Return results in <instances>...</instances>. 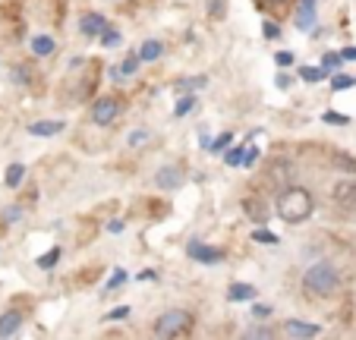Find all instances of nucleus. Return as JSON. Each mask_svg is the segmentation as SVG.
<instances>
[{"mask_svg": "<svg viewBox=\"0 0 356 340\" xmlns=\"http://www.w3.org/2000/svg\"><path fill=\"white\" fill-rule=\"evenodd\" d=\"M22 214H26V208L22 205H7L3 211H0V220H3V224H19Z\"/></svg>", "mask_w": 356, "mask_h": 340, "instance_id": "5701e85b", "label": "nucleus"}, {"mask_svg": "<svg viewBox=\"0 0 356 340\" xmlns=\"http://www.w3.org/2000/svg\"><path fill=\"white\" fill-rule=\"evenodd\" d=\"M331 199H334V205L341 208V211H356V180L353 177H343V180H337L334 186H331Z\"/></svg>", "mask_w": 356, "mask_h": 340, "instance_id": "39448f33", "label": "nucleus"}, {"mask_svg": "<svg viewBox=\"0 0 356 340\" xmlns=\"http://www.w3.org/2000/svg\"><path fill=\"white\" fill-rule=\"evenodd\" d=\"M262 32H265V38H281V26H275V22H265Z\"/></svg>", "mask_w": 356, "mask_h": 340, "instance_id": "ea45409f", "label": "nucleus"}, {"mask_svg": "<svg viewBox=\"0 0 356 340\" xmlns=\"http://www.w3.org/2000/svg\"><path fill=\"white\" fill-rule=\"evenodd\" d=\"M193 107H195V95H193V92H189V95H180V101L174 104V117L180 120V117H186Z\"/></svg>", "mask_w": 356, "mask_h": 340, "instance_id": "4be33fe9", "label": "nucleus"}, {"mask_svg": "<svg viewBox=\"0 0 356 340\" xmlns=\"http://www.w3.org/2000/svg\"><path fill=\"white\" fill-rule=\"evenodd\" d=\"M139 280H158V271L155 268H145V271H139Z\"/></svg>", "mask_w": 356, "mask_h": 340, "instance_id": "37998d69", "label": "nucleus"}, {"mask_svg": "<svg viewBox=\"0 0 356 340\" xmlns=\"http://www.w3.org/2000/svg\"><path fill=\"white\" fill-rule=\"evenodd\" d=\"M341 57H343V60H356V47H343Z\"/></svg>", "mask_w": 356, "mask_h": 340, "instance_id": "c03bdc74", "label": "nucleus"}, {"mask_svg": "<svg viewBox=\"0 0 356 340\" xmlns=\"http://www.w3.org/2000/svg\"><path fill=\"white\" fill-rule=\"evenodd\" d=\"M337 287H341V274L328 261H318V265H309L302 271V290L309 296H331L337 293Z\"/></svg>", "mask_w": 356, "mask_h": 340, "instance_id": "f03ea898", "label": "nucleus"}, {"mask_svg": "<svg viewBox=\"0 0 356 340\" xmlns=\"http://www.w3.org/2000/svg\"><path fill=\"white\" fill-rule=\"evenodd\" d=\"M243 154H246V145H234L227 154H224V161H227L230 167H240L243 164Z\"/></svg>", "mask_w": 356, "mask_h": 340, "instance_id": "72a5a7b5", "label": "nucleus"}, {"mask_svg": "<svg viewBox=\"0 0 356 340\" xmlns=\"http://www.w3.org/2000/svg\"><path fill=\"white\" fill-rule=\"evenodd\" d=\"M259 3H262V7H284L287 0H259Z\"/></svg>", "mask_w": 356, "mask_h": 340, "instance_id": "a18cd8bd", "label": "nucleus"}, {"mask_svg": "<svg viewBox=\"0 0 356 340\" xmlns=\"http://www.w3.org/2000/svg\"><path fill=\"white\" fill-rule=\"evenodd\" d=\"M322 67H325V70H328V73H331V76H334V73H337V70H341V67H343V57H341V54H334V51H328V54H325V57H322Z\"/></svg>", "mask_w": 356, "mask_h": 340, "instance_id": "a878e982", "label": "nucleus"}, {"mask_svg": "<svg viewBox=\"0 0 356 340\" xmlns=\"http://www.w3.org/2000/svg\"><path fill=\"white\" fill-rule=\"evenodd\" d=\"M334 161L343 167V170H353V174H356V161L353 158H347V154H334Z\"/></svg>", "mask_w": 356, "mask_h": 340, "instance_id": "58836bf2", "label": "nucleus"}, {"mask_svg": "<svg viewBox=\"0 0 356 340\" xmlns=\"http://www.w3.org/2000/svg\"><path fill=\"white\" fill-rule=\"evenodd\" d=\"M259 154H262V152H259V145H249L246 154H243V167H249V170H252V164L259 161Z\"/></svg>", "mask_w": 356, "mask_h": 340, "instance_id": "c9c22d12", "label": "nucleus"}, {"mask_svg": "<svg viewBox=\"0 0 356 340\" xmlns=\"http://www.w3.org/2000/svg\"><path fill=\"white\" fill-rule=\"evenodd\" d=\"M252 243H265V246H277V234H271V230H265V227H259V230H252Z\"/></svg>", "mask_w": 356, "mask_h": 340, "instance_id": "cd10ccee", "label": "nucleus"}, {"mask_svg": "<svg viewBox=\"0 0 356 340\" xmlns=\"http://www.w3.org/2000/svg\"><path fill=\"white\" fill-rule=\"evenodd\" d=\"M243 211H246V218L256 220V224H265V220H268V211H265V205L259 199H243Z\"/></svg>", "mask_w": 356, "mask_h": 340, "instance_id": "a211bd4d", "label": "nucleus"}, {"mask_svg": "<svg viewBox=\"0 0 356 340\" xmlns=\"http://www.w3.org/2000/svg\"><path fill=\"white\" fill-rule=\"evenodd\" d=\"M63 129H67V123L63 120H32L26 127V133L29 136H41V139H51V136L63 133Z\"/></svg>", "mask_w": 356, "mask_h": 340, "instance_id": "9d476101", "label": "nucleus"}, {"mask_svg": "<svg viewBox=\"0 0 356 340\" xmlns=\"http://www.w3.org/2000/svg\"><path fill=\"white\" fill-rule=\"evenodd\" d=\"M120 318H129V306H117L104 315V321H120Z\"/></svg>", "mask_w": 356, "mask_h": 340, "instance_id": "e433bc0d", "label": "nucleus"}, {"mask_svg": "<svg viewBox=\"0 0 356 340\" xmlns=\"http://www.w3.org/2000/svg\"><path fill=\"white\" fill-rule=\"evenodd\" d=\"M123 230H127V224H123V220L120 218H114V220H108V234H123Z\"/></svg>", "mask_w": 356, "mask_h": 340, "instance_id": "a19ab883", "label": "nucleus"}, {"mask_svg": "<svg viewBox=\"0 0 356 340\" xmlns=\"http://www.w3.org/2000/svg\"><path fill=\"white\" fill-rule=\"evenodd\" d=\"M22 180H26V164H19V161H16V164L7 167V174H3V183H7L10 189H19Z\"/></svg>", "mask_w": 356, "mask_h": 340, "instance_id": "6ab92c4d", "label": "nucleus"}, {"mask_svg": "<svg viewBox=\"0 0 356 340\" xmlns=\"http://www.w3.org/2000/svg\"><path fill=\"white\" fill-rule=\"evenodd\" d=\"M328 70H325V67H302L300 70V79L302 82H322V79H328Z\"/></svg>", "mask_w": 356, "mask_h": 340, "instance_id": "412c9836", "label": "nucleus"}, {"mask_svg": "<svg viewBox=\"0 0 356 340\" xmlns=\"http://www.w3.org/2000/svg\"><path fill=\"white\" fill-rule=\"evenodd\" d=\"M353 86H356V76H343V73L331 76V92H343V88H353Z\"/></svg>", "mask_w": 356, "mask_h": 340, "instance_id": "bb28decb", "label": "nucleus"}, {"mask_svg": "<svg viewBox=\"0 0 356 340\" xmlns=\"http://www.w3.org/2000/svg\"><path fill=\"white\" fill-rule=\"evenodd\" d=\"M293 22H296V29L300 32H316V26H318V13H316V0H300L296 3V16H293Z\"/></svg>", "mask_w": 356, "mask_h": 340, "instance_id": "6e6552de", "label": "nucleus"}, {"mask_svg": "<svg viewBox=\"0 0 356 340\" xmlns=\"http://www.w3.org/2000/svg\"><path fill=\"white\" fill-rule=\"evenodd\" d=\"M284 334H287V337H318V334H322V327L312 325V321L290 318V321H284Z\"/></svg>", "mask_w": 356, "mask_h": 340, "instance_id": "9b49d317", "label": "nucleus"}, {"mask_svg": "<svg viewBox=\"0 0 356 340\" xmlns=\"http://www.w3.org/2000/svg\"><path fill=\"white\" fill-rule=\"evenodd\" d=\"M277 86H281V88H287V86H290V76H284V73H277Z\"/></svg>", "mask_w": 356, "mask_h": 340, "instance_id": "49530a36", "label": "nucleus"}, {"mask_svg": "<svg viewBox=\"0 0 356 340\" xmlns=\"http://www.w3.org/2000/svg\"><path fill=\"white\" fill-rule=\"evenodd\" d=\"M322 120L328 123V127H347L350 117H347V113H341V111H325V113H322Z\"/></svg>", "mask_w": 356, "mask_h": 340, "instance_id": "c756f323", "label": "nucleus"}, {"mask_svg": "<svg viewBox=\"0 0 356 340\" xmlns=\"http://www.w3.org/2000/svg\"><path fill=\"white\" fill-rule=\"evenodd\" d=\"M29 47H32L35 57H51V54L57 51V38H54V35H35Z\"/></svg>", "mask_w": 356, "mask_h": 340, "instance_id": "2eb2a0df", "label": "nucleus"}, {"mask_svg": "<svg viewBox=\"0 0 356 340\" xmlns=\"http://www.w3.org/2000/svg\"><path fill=\"white\" fill-rule=\"evenodd\" d=\"M275 63H277V67H293V54H290V51H277V57H275Z\"/></svg>", "mask_w": 356, "mask_h": 340, "instance_id": "4c0bfd02", "label": "nucleus"}, {"mask_svg": "<svg viewBox=\"0 0 356 340\" xmlns=\"http://www.w3.org/2000/svg\"><path fill=\"white\" fill-rule=\"evenodd\" d=\"M193 312H186V309H168V312L161 315V318L155 321V337H186L189 331H193Z\"/></svg>", "mask_w": 356, "mask_h": 340, "instance_id": "7ed1b4c3", "label": "nucleus"}, {"mask_svg": "<svg viewBox=\"0 0 356 340\" xmlns=\"http://www.w3.org/2000/svg\"><path fill=\"white\" fill-rule=\"evenodd\" d=\"M256 287L252 284H230L227 287V300L230 302H256Z\"/></svg>", "mask_w": 356, "mask_h": 340, "instance_id": "4468645a", "label": "nucleus"}, {"mask_svg": "<svg viewBox=\"0 0 356 340\" xmlns=\"http://www.w3.org/2000/svg\"><path fill=\"white\" fill-rule=\"evenodd\" d=\"M104 29H108V19L101 13H82L79 16V32L86 35V38H98Z\"/></svg>", "mask_w": 356, "mask_h": 340, "instance_id": "1a4fd4ad", "label": "nucleus"}, {"mask_svg": "<svg viewBox=\"0 0 356 340\" xmlns=\"http://www.w3.org/2000/svg\"><path fill=\"white\" fill-rule=\"evenodd\" d=\"M205 76H183V79H177L174 82V92L177 95H189V92H195V88H205Z\"/></svg>", "mask_w": 356, "mask_h": 340, "instance_id": "f3484780", "label": "nucleus"}, {"mask_svg": "<svg viewBox=\"0 0 356 340\" xmlns=\"http://www.w3.org/2000/svg\"><path fill=\"white\" fill-rule=\"evenodd\" d=\"M60 255H63V249H60V246H51L44 255H38V261H35V265H38L41 271H51V268H54L57 261H60Z\"/></svg>", "mask_w": 356, "mask_h": 340, "instance_id": "aec40b11", "label": "nucleus"}, {"mask_svg": "<svg viewBox=\"0 0 356 340\" xmlns=\"http://www.w3.org/2000/svg\"><path fill=\"white\" fill-rule=\"evenodd\" d=\"M186 255L193 261H202V265H221L227 259V252L218 246H209V243H199V240H189L186 243Z\"/></svg>", "mask_w": 356, "mask_h": 340, "instance_id": "423d86ee", "label": "nucleus"}, {"mask_svg": "<svg viewBox=\"0 0 356 340\" xmlns=\"http://www.w3.org/2000/svg\"><path fill=\"white\" fill-rule=\"evenodd\" d=\"M139 54H127V60H123L120 63V70H123V76H127V79H129V76H136V73H139Z\"/></svg>", "mask_w": 356, "mask_h": 340, "instance_id": "2f4dec72", "label": "nucleus"}, {"mask_svg": "<svg viewBox=\"0 0 356 340\" xmlns=\"http://www.w3.org/2000/svg\"><path fill=\"white\" fill-rule=\"evenodd\" d=\"M148 139H152V133H148V129H133V133L127 136V145L129 148H145Z\"/></svg>", "mask_w": 356, "mask_h": 340, "instance_id": "b1692460", "label": "nucleus"}, {"mask_svg": "<svg viewBox=\"0 0 356 340\" xmlns=\"http://www.w3.org/2000/svg\"><path fill=\"white\" fill-rule=\"evenodd\" d=\"M98 38H101V44H104V47H117V44H120V32H117L114 26H108L104 32L98 35Z\"/></svg>", "mask_w": 356, "mask_h": 340, "instance_id": "473e14b6", "label": "nucleus"}, {"mask_svg": "<svg viewBox=\"0 0 356 340\" xmlns=\"http://www.w3.org/2000/svg\"><path fill=\"white\" fill-rule=\"evenodd\" d=\"M277 218L287 220V224H302V220H309L312 211H316V199L306 186H287L277 193Z\"/></svg>", "mask_w": 356, "mask_h": 340, "instance_id": "f257e3e1", "label": "nucleus"}, {"mask_svg": "<svg viewBox=\"0 0 356 340\" xmlns=\"http://www.w3.org/2000/svg\"><path fill=\"white\" fill-rule=\"evenodd\" d=\"M22 321H26V315H22L19 309H7V312L0 315V337H13V334H19Z\"/></svg>", "mask_w": 356, "mask_h": 340, "instance_id": "f8f14e48", "label": "nucleus"}, {"mask_svg": "<svg viewBox=\"0 0 356 340\" xmlns=\"http://www.w3.org/2000/svg\"><path fill=\"white\" fill-rule=\"evenodd\" d=\"M155 186L164 189V193H174V189L183 186V167L180 164H164L155 170Z\"/></svg>", "mask_w": 356, "mask_h": 340, "instance_id": "0eeeda50", "label": "nucleus"}, {"mask_svg": "<svg viewBox=\"0 0 356 340\" xmlns=\"http://www.w3.org/2000/svg\"><path fill=\"white\" fill-rule=\"evenodd\" d=\"M123 111H127V101L123 98L101 95V98L92 104V111H88V120H92L95 127H114V123L123 117Z\"/></svg>", "mask_w": 356, "mask_h": 340, "instance_id": "20e7f679", "label": "nucleus"}, {"mask_svg": "<svg viewBox=\"0 0 356 340\" xmlns=\"http://www.w3.org/2000/svg\"><path fill=\"white\" fill-rule=\"evenodd\" d=\"M271 306H252V318H268Z\"/></svg>", "mask_w": 356, "mask_h": 340, "instance_id": "79ce46f5", "label": "nucleus"}, {"mask_svg": "<svg viewBox=\"0 0 356 340\" xmlns=\"http://www.w3.org/2000/svg\"><path fill=\"white\" fill-rule=\"evenodd\" d=\"M127 280H129V274L123 271V268H114V274H111V277H108V284H104V293H111V290H117V287H120V284H127Z\"/></svg>", "mask_w": 356, "mask_h": 340, "instance_id": "393cba45", "label": "nucleus"}, {"mask_svg": "<svg viewBox=\"0 0 356 340\" xmlns=\"http://www.w3.org/2000/svg\"><path fill=\"white\" fill-rule=\"evenodd\" d=\"M243 337H249V340H252V337H265V340H268V337H275V327H265V325H252V327H249L246 334H243Z\"/></svg>", "mask_w": 356, "mask_h": 340, "instance_id": "f704fd0d", "label": "nucleus"}, {"mask_svg": "<svg viewBox=\"0 0 356 340\" xmlns=\"http://www.w3.org/2000/svg\"><path fill=\"white\" fill-rule=\"evenodd\" d=\"M32 79H35V73H32V67H29V63H16V67L10 70V82H13V86H19V88H29V86H32Z\"/></svg>", "mask_w": 356, "mask_h": 340, "instance_id": "dca6fc26", "label": "nucleus"}, {"mask_svg": "<svg viewBox=\"0 0 356 340\" xmlns=\"http://www.w3.org/2000/svg\"><path fill=\"white\" fill-rule=\"evenodd\" d=\"M136 54H139L142 63H155V60H161V57H164V41L145 38V41L139 44V51H136Z\"/></svg>", "mask_w": 356, "mask_h": 340, "instance_id": "ddd939ff", "label": "nucleus"}, {"mask_svg": "<svg viewBox=\"0 0 356 340\" xmlns=\"http://www.w3.org/2000/svg\"><path fill=\"white\" fill-rule=\"evenodd\" d=\"M234 142V133H221L218 139H211V145H209V152L211 154H221V152H227V145Z\"/></svg>", "mask_w": 356, "mask_h": 340, "instance_id": "7c9ffc66", "label": "nucleus"}, {"mask_svg": "<svg viewBox=\"0 0 356 340\" xmlns=\"http://www.w3.org/2000/svg\"><path fill=\"white\" fill-rule=\"evenodd\" d=\"M205 10H209L211 19H224L227 16V3L224 0H205Z\"/></svg>", "mask_w": 356, "mask_h": 340, "instance_id": "c85d7f7f", "label": "nucleus"}]
</instances>
